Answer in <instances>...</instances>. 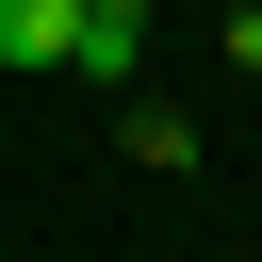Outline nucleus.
Masks as SVG:
<instances>
[{"instance_id":"f257e3e1","label":"nucleus","mask_w":262,"mask_h":262,"mask_svg":"<svg viewBox=\"0 0 262 262\" xmlns=\"http://www.w3.org/2000/svg\"><path fill=\"white\" fill-rule=\"evenodd\" d=\"M82 82H147V0H82Z\"/></svg>"},{"instance_id":"f03ea898","label":"nucleus","mask_w":262,"mask_h":262,"mask_svg":"<svg viewBox=\"0 0 262 262\" xmlns=\"http://www.w3.org/2000/svg\"><path fill=\"white\" fill-rule=\"evenodd\" d=\"M0 66H82V0H0Z\"/></svg>"},{"instance_id":"7ed1b4c3","label":"nucleus","mask_w":262,"mask_h":262,"mask_svg":"<svg viewBox=\"0 0 262 262\" xmlns=\"http://www.w3.org/2000/svg\"><path fill=\"white\" fill-rule=\"evenodd\" d=\"M229 66H246V82H262V0H246V16H229Z\"/></svg>"}]
</instances>
